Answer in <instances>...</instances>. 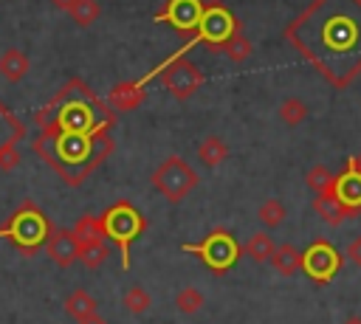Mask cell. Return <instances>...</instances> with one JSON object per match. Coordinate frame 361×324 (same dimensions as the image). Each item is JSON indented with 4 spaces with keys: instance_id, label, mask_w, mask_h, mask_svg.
Instances as JSON below:
<instances>
[{
    "instance_id": "cell-19",
    "label": "cell",
    "mask_w": 361,
    "mask_h": 324,
    "mask_svg": "<svg viewBox=\"0 0 361 324\" xmlns=\"http://www.w3.org/2000/svg\"><path fill=\"white\" fill-rule=\"evenodd\" d=\"M276 116H279L282 124H288V127H299V124L307 118V104H305L302 99H296V96H288V99L279 101Z\"/></svg>"
},
{
    "instance_id": "cell-4",
    "label": "cell",
    "mask_w": 361,
    "mask_h": 324,
    "mask_svg": "<svg viewBox=\"0 0 361 324\" xmlns=\"http://www.w3.org/2000/svg\"><path fill=\"white\" fill-rule=\"evenodd\" d=\"M197 172L180 158V155H169L166 161H161V166L152 172V186L169 200V203H180L195 186H197Z\"/></svg>"
},
{
    "instance_id": "cell-13",
    "label": "cell",
    "mask_w": 361,
    "mask_h": 324,
    "mask_svg": "<svg viewBox=\"0 0 361 324\" xmlns=\"http://www.w3.org/2000/svg\"><path fill=\"white\" fill-rule=\"evenodd\" d=\"M268 265L279 273V276H293V273H299L302 270V254L290 245V242H276V248H274V254L268 256Z\"/></svg>"
},
{
    "instance_id": "cell-24",
    "label": "cell",
    "mask_w": 361,
    "mask_h": 324,
    "mask_svg": "<svg viewBox=\"0 0 361 324\" xmlns=\"http://www.w3.org/2000/svg\"><path fill=\"white\" fill-rule=\"evenodd\" d=\"M93 310H96V299H93L85 287H73L71 296L65 299V313H68L71 318H82V316H87V313H93Z\"/></svg>"
},
{
    "instance_id": "cell-2",
    "label": "cell",
    "mask_w": 361,
    "mask_h": 324,
    "mask_svg": "<svg viewBox=\"0 0 361 324\" xmlns=\"http://www.w3.org/2000/svg\"><path fill=\"white\" fill-rule=\"evenodd\" d=\"M186 48H189V45H183L175 56H169L158 70H152V73L144 76V82H147V79H152L155 73H161V85H164V90H166L172 99H178V101L192 99L195 90L203 85V73H200V68H197L192 59L183 56Z\"/></svg>"
},
{
    "instance_id": "cell-15",
    "label": "cell",
    "mask_w": 361,
    "mask_h": 324,
    "mask_svg": "<svg viewBox=\"0 0 361 324\" xmlns=\"http://www.w3.org/2000/svg\"><path fill=\"white\" fill-rule=\"evenodd\" d=\"M226 158H228V147H226V141H223L220 135H206V138L197 144V161H200L203 166L214 169V166H220Z\"/></svg>"
},
{
    "instance_id": "cell-6",
    "label": "cell",
    "mask_w": 361,
    "mask_h": 324,
    "mask_svg": "<svg viewBox=\"0 0 361 324\" xmlns=\"http://www.w3.org/2000/svg\"><path fill=\"white\" fill-rule=\"evenodd\" d=\"M183 251L200 254L203 262H206V268H212L214 273H226V270L234 265V259L240 256V245H237L226 231L209 234L200 245H183Z\"/></svg>"
},
{
    "instance_id": "cell-16",
    "label": "cell",
    "mask_w": 361,
    "mask_h": 324,
    "mask_svg": "<svg viewBox=\"0 0 361 324\" xmlns=\"http://www.w3.org/2000/svg\"><path fill=\"white\" fill-rule=\"evenodd\" d=\"M110 256V245L102 239H87V242H79V262L87 268V270H96L107 262Z\"/></svg>"
},
{
    "instance_id": "cell-11",
    "label": "cell",
    "mask_w": 361,
    "mask_h": 324,
    "mask_svg": "<svg viewBox=\"0 0 361 324\" xmlns=\"http://www.w3.org/2000/svg\"><path fill=\"white\" fill-rule=\"evenodd\" d=\"M313 208H316V214H319L327 225H341L347 217H353V214H355L353 208H347V206L336 197V192H333V189L319 192V194H316V200H313Z\"/></svg>"
},
{
    "instance_id": "cell-17",
    "label": "cell",
    "mask_w": 361,
    "mask_h": 324,
    "mask_svg": "<svg viewBox=\"0 0 361 324\" xmlns=\"http://www.w3.org/2000/svg\"><path fill=\"white\" fill-rule=\"evenodd\" d=\"M274 248H276V242H274V237H271L268 231H257V234H251V237L245 239V245H243L245 256L254 259V262H268V256L274 254Z\"/></svg>"
},
{
    "instance_id": "cell-18",
    "label": "cell",
    "mask_w": 361,
    "mask_h": 324,
    "mask_svg": "<svg viewBox=\"0 0 361 324\" xmlns=\"http://www.w3.org/2000/svg\"><path fill=\"white\" fill-rule=\"evenodd\" d=\"M257 220H259L268 231H274V228H279V225L288 220V208H285V203H282V200L268 197V200L257 208Z\"/></svg>"
},
{
    "instance_id": "cell-8",
    "label": "cell",
    "mask_w": 361,
    "mask_h": 324,
    "mask_svg": "<svg viewBox=\"0 0 361 324\" xmlns=\"http://www.w3.org/2000/svg\"><path fill=\"white\" fill-rule=\"evenodd\" d=\"M203 14V0H166V6L155 14V23H169L180 34H195Z\"/></svg>"
},
{
    "instance_id": "cell-31",
    "label": "cell",
    "mask_w": 361,
    "mask_h": 324,
    "mask_svg": "<svg viewBox=\"0 0 361 324\" xmlns=\"http://www.w3.org/2000/svg\"><path fill=\"white\" fill-rule=\"evenodd\" d=\"M71 3H73V0H51V6H54V8H62V11H68Z\"/></svg>"
},
{
    "instance_id": "cell-29",
    "label": "cell",
    "mask_w": 361,
    "mask_h": 324,
    "mask_svg": "<svg viewBox=\"0 0 361 324\" xmlns=\"http://www.w3.org/2000/svg\"><path fill=\"white\" fill-rule=\"evenodd\" d=\"M347 256H350V262L361 265V234L350 239V245H347Z\"/></svg>"
},
{
    "instance_id": "cell-25",
    "label": "cell",
    "mask_w": 361,
    "mask_h": 324,
    "mask_svg": "<svg viewBox=\"0 0 361 324\" xmlns=\"http://www.w3.org/2000/svg\"><path fill=\"white\" fill-rule=\"evenodd\" d=\"M203 304H206L203 290H197V287H192V285H186V287H180V290L175 293V307H178V313H183V316L200 313Z\"/></svg>"
},
{
    "instance_id": "cell-10",
    "label": "cell",
    "mask_w": 361,
    "mask_h": 324,
    "mask_svg": "<svg viewBox=\"0 0 361 324\" xmlns=\"http://www.w3.org/2000/svg\"><path fill=\"white\" fill-rule=\"evenodd\" d=\"M333 192H336V197H338L347 208H353V211L361 208V169L353 163V158L347 161L344 175H338V177L333 180Z\"/></svg>"
},
{
    "instance_id": "cell-9",
    "label": "cell",
    "mask_w": 361,
    "mask_h": 324,
    "mask_svg": "<svg viewBox=\"0 0 361 324\" xmlns=\"http://www.w3.org/2000/svg\"><path fill=\"white\" fill-rule=\"evenodd\" d=\"M45 254L59 268H71L73 262H79V242L71 231H51L45 239Z\"/></svg>"
},
{
    "instance_id": "cell-22",
    "label": "cell",
    "mask_w": 361,
    "mask_h": 324,
    "mask_svg": "<svg viewBox=\"0 0 361 324\" xmlns=\"http://www.w3.org/2000/svg\"><path fill=\"white\" fill-rule=\"evenodd\" d=\"M251 51H254V45H251V39L248 37H243L240 31L237 34H231L223 45H220V54H226L234 65H243V62H248V56H251Z\"/></svg>"
},
{
    "instance_id": "cell-20",
    "label": "cell",
    "mask_w": 361,
    "mask_h": 324,
    "mask_svg": "<svg viewBox=\"0 0 361 324\" xmlns=\"http://www.w3.org/2000/svg\"><path fill=\"white\" fill-rule=\"evenodd\" d=\"M71 234L76 237V242L102 239V237H104V220H102V217H93V214H82V217L73 223Z\"/></svg>"
},
{
    "instance_id": "cell-12",
    "label": "cell",
    "mask_w": 361,
    "mask_h": 324,
    "mask_svg": "<svg viewBox=\"0 0 361 324\" xmlns=\"http://www.w3.org/2000/svg\"><path fill=\"white\" fill-rule=\"evenodd\" d=\"M144 79H138V82H118L113 90H110V107L113 110H121V113H130V110H135L141 101H144Z\"/></svg>"
},
{
    "instance_id": "cell-30",
    "label": "cell",
    "mask_w": 361,
    "mask_h": 324,
    "mask_svg": "<svg viewBox=\"0 0 361 324\" xmlns=\"http://www.w3.org/2000/svg\"><path fill=\"white\" fill-rule=\"evenodd\" d=\"M76 324H107V318H102L96 310L93 313H87V316H82V318H76Z\"/></svg>"
},
{
    "instance_id": "cell-33",
    "label": "cell",
    "mask_w": 361,
    "mask_h": 324,
    "mask_svg": "<svg viewBox=\"0 0 361 324\" xmlns=\"http://www.w3.org/2000/svg\"><path fill=\"white\" fill-rule=\"evenodd\" d=\"M353 163H355V166L361 169V155H355V158H353Z\"/></svg>"
},
{
    "instance_id": "cell-23",
    "label": "cell",
    "mask_w": 361,
    "mask_h": 324,
    "mask_svg": "<svg viewBox=\"0 0 361 324\" xmlns=\"http://www.w3.org/2000/svg\"><path fill=\"white\" fill-rule=\"evenodd\" d=\"M121 304H124V310H127V313L141 316V313H147V310L152 307V296H149V290H147L144 285H130V287L124 290Z\"/></svg>"
},
{
    "instance_id": "cell-28",
    "label": "cell",
    "mask_w": 361,
    "mask_h": 324,
    "mask_svg": "<svg viewBox=\"0 0 361 324\" xmlns=\"http://www.w3.org/2000/svg\"><path fill=\"white\" fill-rule=\"evenodd\" d=\"M17 163H20V152H17L11 144L0 147V169H3V172H8V169H14Z\"/></svg>"
},
{
    "instance_id": "cell-3",
    "label": "cell",
    "mask_w": 361,
    "mask_h": 324,
    "mask_svg": "<svg viewBox=\"0 0 361 324\" xmlns=\"http://www.w3.org/2000/svg\"><path fill=\"white\" fill-rule=\"evenodd\" d=\"M237 31H240L237 17H234L226 6H220V3H209V6H203L200 23H197V28H195V34H192V39H189L186 45H197V42H203L209 51H220V45H223L231 34H237Z\"/></svg>"
},
{
    "instance_id": "cell-5",
    "label": "cell",
    "mask_w": 361,
    "mask_h": 324,
    "mask_svg": "<svg viewBox=\"0 0 361 324\" xmlns=\"http://www.w3.org/2000/svg\"><path fill=\"white\" fill-rule=\"evenodd\" d=\"M102 220H104V234H110V237L121 245V256H124V268H127V265H130L127 248H130V242L141 234V225H144L141 214H138L133 206H127V203H116L113 208H107V214H104Z\"/></svg>"
},
{
    "instance_id": "cell-7",
    "label": "cell",
    "mask_w": 361,
    "mask_h": 324,
    "mask_svg": "<svg viewBox=\"0 0 361 324\" xmlns=\"http://www.w3.org/2000/svg\"><path fill=\"white\" fill-rule=\"evenodd\" d=\"M302 268L310 279L316 282H330L338 268H341V256L336 254V248L324 239H316L305 254H302Z\"/></svg>"
},
{
    "instance_id": "cell-21",
    "label": "cell",
    "mask_w": 361,
    "mask_h": 324,
    "mask_svg": "<svg viewBox=\"0 0 361 324\" xmlns=\"http://www.w3.org/2000/svg\"><path fill=\"white\" fill-rule=\"evenodd\" d=\"M102 14V6L96 0H73L68 8V17L79 25V28H90Z\"/></svg>"
},
{
    "instance_id": "cell-32",
    "label": "cell",
    "mask_w": 361,
    "mask_h": 324,
    "mask_svg": "<svg viewBox=\"0 0 361 324\" xmlns=\"http://www.w3.org/2000/svg\"><path fill=\"white\" fill-rule=\"evenodd\" d=\"M344 324H361V316H350V318H344Z\"/></svg>"
},
{
    "instance_id": "cell-26",
    "label": "cell",
    "mask_w": 361,
    "mask_h": 324,
    "mask_svg": "<svg viewBox=\"0 0 361 324\" xmlns=\"http://www.w3.org/2000/svg\"><path fill=\"white\" fill-rule=\"evenodd\" d=\"M333 180H336V175L324 166V163H313L310 169H307V175H305V183L319 194V192H327V189H333Z\"/></svg>"
},
{
    "instance_id": "cell-14",
    "label": "cell",
    "mask_w": 361,
    "mask_h": 324,
    "mask_svg": "<svg viewBox=\"0 0 361 324\" xmlns=\"http://www.w3.org/2000/svg\"><path fill=\"white\" fill-rule=\"evenodd\" d=\"M28 68H31V62H28V56L20 48H6L0 54V76L6 82H11V85L23 82L28 76Z\"/></svg>"
},
{
    "instance_id": "cell-27",
    "label": "cell",
    "mask_w": 361,
    "mask_h": 324,
    "mask_svg": "<svg viewBox=\"0 0 361 324\" xmlns=\"http://www.w3.org/2000/svg\"><path fill=\"white\" fill-rule=\"evenodd\" d=\"M23 135V127L0 107V147H6V144H11V141H17Z\"/></svg>"
},
{
    "instance_id": "cell-1",
    "label": "cell",
    "mask_w": 361,
    "mask_h": 324,
    "mask_svg": "<svg viewBox=\"0 0 361 324\" xmlns=\"http://www.w3.org/2000/svg\"><path fill=\"white\" fill-rule=\"evenodd\" d=\"M285 37L336 87L361 73V0H313Z\"/></svg>"
}]
</instances>
